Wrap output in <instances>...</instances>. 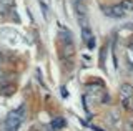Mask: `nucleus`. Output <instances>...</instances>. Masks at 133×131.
I'll use <instances>...</instances> for the list:
<instances>
[{"instance_id":"1","label":"nucleus","mask_w":133,"mask_h":131,"mask_svg":"<svg viewBox=\"0 0 133 131\" xmlns=\"http://www.w3.org/2000/svg\"><path fill=\"white\" fill-rule=\"evenodd\" d=\"M25 118V106H20L18 110H14L7 114V118L2 123V131H18L20 125Z\"/></svg>"},{"instance_id":"2","label":"nucleus","mask_w":133,"mask_h":131,"mask_svg":"<svg viewBox=\"0 0 133 131\" xmlns=\"http://www.w3.org/2000/svg\"><path fill=\"white\" fill-rule=\"evenodd\" d=\"M73 9L77 12V18H78V22H80L82 28L87 27V9L82 3V0H73Z\"/></svg>"},{"instance_id":"3","label":"nucleus","mask_w":133,"mask_h":131,"mask_svg":"<svg viewBox=\"0 0 133 131\" xmlns=\"http://www.w3.org/2000/svg\"><path fill=\"white\" fill-rule=\"evenodd\" d=\"M103 12H105V15L111 18H122L127 15V12L123 10L122 5H111V7H103Z\"/></svg>"},{"instance_id":"4","label":"nucleus","mask_w":133,"mask_h":131,"mask_svg":"<svg viewBox=\"0 0 133 131\" xmlns=\"http://www.w3.org/2000/svg\"><path fill=\"white\" fill-rule=\"evenodd\" d=\"M82 38H83V42L88 45V48H93V47H95L93 33H91V30H90L88 27H83V28H82Z\"/></svg>"},{"instance_id":"5","label":"nucleus","mask_w":133,"mask_h":131,"mask_svg":"<svg viewBox=\"0 0 133 131\" xmlns=\"http://www.w3.org/2000/svg\"><path fill=\"white\" fill-rule=\"evenodd\" d=\"M120 95H122L123 100H130L133 96V86L130 83H123L122 86H120Z\"/></svg>"},{"instance_id":"6","label":"nucleus","mask_w":133,"mask_h":131,"mask_svg":"<svg viewBox=\"0 0 133 131\" xmlns=\"http://www.w3.org/2000/svg\"><path fill=\"white\" fill-rule=\"evenodd\" d=\"M50 128H52L53 131H58V129L65 128V120L63 118H55V120L52 121V125H50Z\"/></svg>"},{"instance_id":"7","label":"nucleus","mask_w":133,"mask_h":131,"mask_svg":"<svg viewBox=\"0 0 133 131\" xmlns=\"http://www.w3.org/2000/svg\"><path fill=\"white\" fill-rule=\"evenodd\" d=\"M14 91H15V85H5V86L0 88V95H5V96L14 95Z\"/></svg>"},{"instance_id":"8","label":"nucleus","mask_w":133,"mask_h":131,"mask_svg":"<svg viewBox=\"0 0 133 131\" xmlns=\"http://www.w3.org/2000/svg\"><path fill=\"white\" fill-rule=\"evenodd\" d=\"M120 5L123 7V10L127 12V13H128V12H133V2H131V0H123Z\"/></svg>"},{"instance_id":"9","label":"nucleus","mask_w":133,"mask_h":131,"mask_svg":"<svg viewBox=\"0 0 133 131\" xmlns=\"http://www.w3.org/2000/svg\"><path fill=\"white\" fill-rule=\"evenodd\" d=\"M0 5H2L3 9H7V7H12V5H14V0H0Z\"/></svg>"},{"instance_id":"10","label":"nucleus","mask_w":133,"mask_h":131,"mask_svg":"<svg viewBox=\"0 0 133 131\" xmlns=\"http://www.w3.org/2000/svg\"><path fill=\"white\" fill-rule=\"evenodd\" d=\"M40 7H42V10H43V17L47 18V5H45L43 2H40Z\"/></svg>"},{"instance_id":"11","label":"nucleus","mask_w":133,"mask_h":131,"mask_svg":"<svg viewBox=\"0 0 133 131\" xmlns=\"http://www.w3.org/2000/svg\"><path fill=\"white\" fill-rule=\"evenodd\" d=\"M0 61H2V53H0Z\"/></svg>"}]
</instances>
